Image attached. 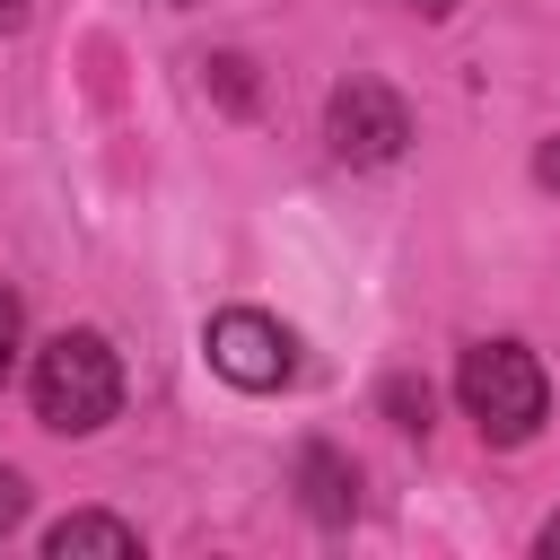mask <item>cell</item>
Returning <instances> with one entry per match:
<instances>
[{
    "label": "cell",
    "instance_id": "obj_2",
    "mask_svg": "<svg viewBox=\"0 0 560 560\" xmlns=\"http://www.w3.org/2000/svg\"><path fill=\"white\" fill-rule=\"evenodd\" d=\"M455 394H464V411L481 420V438H499V446H525V438L542 429V411H551L542 359H534L525 341H472L464 368H455Z\"/></svg>",
    "mask_w": 560,
    "mask_h": 560
},
{
    "label": "cell",
    "instance_id": "obj_10",
    "mask_svg": "<svg viewBox=\"0 0 560 560\" xmlns=\"http://www.w3.org/2000/svg\"><path fill=\"white\" fill-rule=\"evenodd\" d=\"M534 175H542V184H560V140H551V149L534 158Z\"/></svg>",
    "mask_w": 560,
    "mask_h": 560
},
{
    "label": "cell",
    "instance_id": "obj_9",
    "mask_svg": "<svg viewBox=\"0 0 560 560\" xmlns=\"http://www.w3.org/2000/svg\"><path fill=\"white\" fill-rule=\"evenodd\" d=\"M18 516H26V481H18V472H9V464H0V534H9V525H18Z\"/></svg>",
    "mask_w": 560,
    "mask_h": 560
},
{
    "label": "cell",
    "instance_id": "obj_3",
    "mask_svg": "<svg viewBox=\"0 0 560 560\" xmlns=\"http://www.w3.org/2000/svg\"><path fill=\"white\" fill-rule=\"evenodd\" d=\"M324 140H332L341 166H394L402 140H411V114H402L394 88H376V79H341V88L324 96Z\"/></svg>",
    "mask_w": 560,
    "mask_h": 560
},
{
    "label": "cell",
    "instance_id": "obj_7",
    "mask_svg": "<svg viewBox=\"0 0 560 560\" xmlns=\"http://www.w3.org/2000/svg\"><path fill=\"white\" fill-rule=\"evenodd\" d=\"M385 420H394V429H429V385L385 376Z\"/></svg>",
    "mask_w": 560,
    "mask_h": 560
},
{
    "label": "cell",
    "instance_id": "obj_11",
    "mask_svg": "<svg viewBox=\"0 0 560 560\" xmlns=\"http://www.w3.org/2000/svg\"><path fill=\"white\" fill-rule=\"evenodd\" d=\"M9 26H26V0H0V35H9Z\"/></svg>",
    "mask_w": 560,
    "mask_h": 560
},
{
    "label": "cell",
    "instance_id": "obj_8",
    "mask_svg": "<svg viewBox=\"0 0 560 560\" xmlns=\"http://www.w3.org/2000/svg\"><path fill=\"white\" fill-rule=\"evenodd\" d=\"M18 350H26V306H18V289L0 280V385H9V368H18Z\"/></svg>",
    "mask_w": 560,
    "mask_h": 560
},
{
    "label": "cell",
    "instance_id": "obj_6",
    "mask_svg": "<svg viewBox=\"0 0 560 560\" xmlns=\"http://www.w3.org/2000/svg\"><path fill=\"white\" fill-rule=\"evenodd\" d=\"M44 551H52V560H70V551H114V560H131L140 534H131L122 516H61V525L44 534Z\"/></svg>",
    "mask_w": 560,
    "mask_h": 560
},
{
    "label": "cell",
    "instance_id": "obj_12",
    "mask_svg": "<svg viewBox=\"0 0 560 560\" xmlns=\"http://www.w3.org/2000/svg\"><path fill=\"white\" fill-rule=\"evenodd\" d=\"M411 9H420V18H455V0H411Z\"/></svg>",
    "mask_w": 560,
    "mask_h": 560
},
{
    "label": "cell",
    "instance_id": "obj_5",
    "mask_svg": "<svg viewBox=\"0 0 560 560\" xmlns=\"http://www.w3.org/2000/svg\"><path fill=\"white\" fill-rule=\"evenodd\" d=\"M298 490H306V516L315 525H350L359 516V464L332 455V446H306L298 455Z\"/></svg>",
    "mask_w": 560,
    "mask_h": 560
},
{
    "label": "cell",
    "instance_id": "obj_14",
    "mask_svg": "<svg viewBox=\"0 0 560 560\" xmlns=\"http://www.w3.org/2000/svg\"><path fill=\"white\" fill-rule=\"evenodd\" d=\"M166 9H192V0H166Z\"/></svg>",
    "mask_w": 560,
    "mask_h": 560
},
{
    "label": "cell",
    "instance_id": "obj_1",
    "mask_svg": "<svg viewBox=\"0 0 560 560\" xmlns=\"http://www.w3.org/2000/svg\"><path fill=\"white\" fill-rule=\"evenodd\" d=\"M122 411V359L105 332H52L35 350V420L61 438H88Z\"/></svg>",
    "mask_w": 560,
    "mask_h": 560
},
{
    "label": "cell",
    "instance_id": "obj_4",
    "mask_svg": "<svg viewBox=\"0 0 560 560\" xmlns=\"http://www.w3.org/2000/svg\"><path fill=\"white\" fill-rule=\"evenodd\" d=\"M201 350H210V368H219L228 385H245V394H271V385L298 376V341H289V324H271L262 306H219L210 332H201Z\"/></svg>",
    "mask_w": 560,
    "mask_h": 560
},
{
    "label": "cell",
    "instance_id": "obj_13",
    "mask_svg": "<svg viewBox=\"0 0 560 560\" xmlns=\"http://www.w3.org/2000/svg\"><path fill=\"white\" fill-rule=\"evenodd\" d=\"M534 542H542V551H560V516H551V525H542V534H534Z\"/></svg>",
    "mask_w": 560,
    "mask_h": 560
}]
</instances>
